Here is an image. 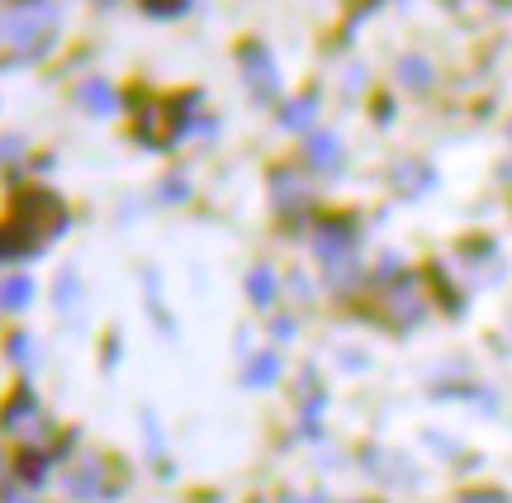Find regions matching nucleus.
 Masks as SVG:
<instances>
[{
	"instance_id": "f257e3e1",
	"label": "nucleus",
	"mask_w": 512,
	"mask_h": 503,
	"mask_svg": "<svg viewBox=\"0 0 512 503\" xmlns=\"http://www.w3.org/2000/svg\"><path fill=\"white\" fill-rule=\"evenodd\" d=\"M57 29V10L43 5V0H29L10 15H0V67L10 62H34V57L48 53Z\"/></svg>"
},
{
	"instance_id": "f03ea898",
	"label": "nucleus",
	"mask_w": 512,
	"mask_h": 503,
	"mask_svg": "<svg viewBox=\"0 0 512 503\" xmlns=\"http://www.w3.org/2000/svg\"><path fill=\"white\" fill-rule=\"evenodd\" d=\"M15 219L19 224H29L48 243L53 233H62L67 228V209H62V200H57L53 190H43V186H29V190H19L15 195Z\"/></svg>"
},
{
	"instance_id": "7ed1b4c3",
	"label": "nucleus",
	"mask_w": 512,
	"mask_h": 503,
	"mask_svg": "<svg viewBox=\"0 0 512 503\" xmlns=\"http://www.w3.org/2000/svg\"><path fill=\"white\" fill-rule=\"evenodd\" d=\"M0 428L15 432V437H34L43 428V413H38V399L29 390H19L5 399V409H0Z\"/></svg>"
},
{
	"instance_id": "20e7f679",
	"label": "nucleus",
	"mask_w": 512,
	"mask_h": 503,
	"mask_svg": "<svg viewBox=\"0 0 512 503\" xmlns=\"http://www.w3.org/2000/svg\"><path fill=\"white\" fill-rule=\"evenodd\" d=\"M242 67H247V86H252L261 100H275L280 81H275V67H271V57H266V48L247 43V48H242Z\"/></svg>"
},
{
	"instance_id": "39448f33",
	"label": "nucleus",
	"mask_w": 512,
	"mask_h": 503,
	"mask_svg": "<svg viewBox=\"0 0 512 503\" xmlns=\"http://www.w3.org/2000/svg\"><path fill=\"white\" fill-rule=\"evenodd\" d=\"M38 247H43V238L29 224H19V219L0 224V261H24V257H34Z\"/></svg>"
},
{
	"instance_id": "423d86ee",
	"label": "nucleus",
	"mask_w": 512,
	"mask_h": 503,
	"mask_svg": "<svg viewBox=\"0 0 512 503\" xmlns=\"http://www.w3.org/2000/svg\"><path fill=\"white\" fill-rule=\"evenodd\" d=\"M304 157H309V167H318V171H337L342 167V143H337L332 133H313Z\"/></svg>"
},
{
	"instance_id": "0eeeda50",
	"label": "nucleus",
	"mask_w": 512,
	"mask_h": 503,
	"mask_svg": "<svg viewBox=\"0 0 512 503\" xmlns=\"http://www.w3.org/2000/svg\"><path fill=\"white\" fill-rule=\"evenodd\" d=\"M389 309H394V323H413V318H422V299H418V290H413V280H399L394 290H389Z\"/></svg>"
},
{
	"instance_id": "6e6552de",
	"label": "nucleus",
	"mask_w": 512,
	"mask_h": 503,
	"mask_svg": "<svg viewBox=\"0 0 512 503\" xmlns=\"http://www.w3.org/2000/svg\"><path fill=\"white\" fill-rule=\"evenodd\" d=\"M29 299H34V280H29V276H10L5 285H0V309H5V314L24 309Z\"/></svg>"
},
{
	"instance_id": "1a4fd4ad",
	"label": "nucleus",
	"mask_w": 512,
	"mask_h": 503,
	"mask_svg": "<svg viewBox=\"0 0 512 503\" xmlns=\"http://www.w3.org/2000/svg\"><path fill=\"white\" fill-rule=\"evenodd\" d=\"M76 100H81L91 114H110L114 110V91L105 86V81H86V86L76 91Z\"/></svg>"
},
{
	"instance_id": "9d476101",
	"label": "nucleus",
	"mask_w": 512,
	"mask_h": 503,
	"mask_svg": "<svg viewBox=\"0 0 512 503\" xmlns=\"http://www.w3.org/2000/svg\"><path fill=\"white\" fill-rule=\"evenodd\" d=\"M275 200H280V209L304 205V200H309V190H304V181H299V176H290V171H275Z\"/></svg>"
},
{
	"instance_id": "9b49d317",
	"label": "nucleus",
	"mask_w": 512,
	"mask_h": 503,
	"mask_svg": "<svg viewBox=\"0 0 512 503\" xmlns=\"http://www.w3.org/2000/svg\"><path fill=\"white\" fill-rule=\"evenodd\" d=\"M247 295H252L256 304H275V271L271 266H256L252 276H247Z\"/></svg>"
},
{
	"instance_id": "f8f14e48",
	"label": "nucleus",
	"mask_w": 512,
	"mask_h": 503,
	"mask_svg": "<svg viewBox=\"0 0 512 503\" xmlns=\"http://www.w3.org/2000/svg\"><path fill=\"white\" fill-rule=\"evenodd\" d=\"M275 375H280V361H275V352L252 356V366H247V380H252V385H271Z\"/></svg>"
},
{
	"instance_id": "ddd939ff",
	"label": "nucleus",
	"mask_w": 512,
	"mask_h": 503,
	"mask_svg": "<svg viewBox=\"0 0 512 503\" xmlns=\"http://www.w3.org/2000/svg\"><path fill=\"white\" fill-rule=\"evenodd\" d=\"M313 110H318L313 100H294L290 110H285V124H290V129H309V124H313Z\"/></svg>"
},
{
	"instance_id": "4468645a",
	"label": "nucleus",
	"mask_w": 512,
	"mask_h": 503,
	"mask_svg": "<svg viewBox=\"0 0 512 503\" xmlns=\"http://www.w3.org/2000/svg\"><path fill=\"white\" fill-rule=\"evenodd\" d=\"M403 81H408V86H427V81H432V72H427V62H418V57H408V62H403Z\"/></svg>"
},
{
	"instance_id": "2eb2a0df",
	"label": "nucleus",
	"mask_w": 512,
	"mask_h": 503,
	"mask_svg": "<svg viewBox=\"0 0 512 503\" xmlns=\"http://www.w3.org/2000/svg\"><path fill=\"white\" fill-rule=\"evenodd\" d=\"M143 10H147V15H181V10H185V0H143Z\"/></svg>"
},
{
	"instance_id": "dca6fc26",
	"label": "nucleus",
	"mask_w": 512,
	"mask_h": 503,
	"mask_svg": "<svg viewBox=\"0 0 512 503\" xmlns=\"http://www.w3.org/2000/svg\"><path fill=\"white\" fill-rule=\"evenodd\" d=\"M460 503H508V499H503L498 489H475V494H465Z\"/></svg>"
},
{
	"instance_id": "f3484780",
	"label": "nucleus",
	"mask_w": 512,
	"mask_h": 503,
	"mask_svg": "<svg viewBox=\"0 0 512 503\" xmlns=\"http://www.w3.org/2000/svg\"><path fill=\"white\" fill-rule=\"evenodd\" d=\"M10 356H15V361H24V356H29V342H24V337H15V342H10Z\"/></svg>"
},
{
	"instance_id": "a211bd4d",
	"label": "nucleus",
	"mask_w": 512,
	"mask_h": 503,
	"mask_svg": "<svg viewBox=\"0 0 512 503\" xmlns=\"http://www.w3.org/2000/svg\"><path fill=\"white\" fill-rule=\"evenodd\" d=\"M5 503H38V499H34V494H24V489H19V494L10 489V494H5Z\"/></svg>"
}]
</instances>
